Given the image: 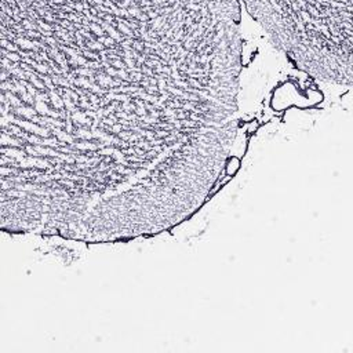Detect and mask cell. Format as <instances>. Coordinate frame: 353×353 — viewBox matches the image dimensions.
<instances>
[{
	"label": "cell",
	"mask_w": 353,
	"mask_h": 353,
	"mask_svg": "<svg viewBox=\"0 0 353 353\" xmlns=\"http://www.w3.org/2000/svg\"><path fill=\"white\" fill-rule=\"evenodd\" d=\"M197 3H12L1 18V183L66 214L149 210L214 171L232 124Z\"/></svg>",
	"instance_id": "obj_1"
},
{
	"label": "cell",
	"mask_w": 353,
	"mask_h": 353,
	"mask_svg": "<svg viewBox=\"0 0 353 353\" xmlns=\"http://www.w3.org/2000/svg\"><path fill=\"white\" fill-rule=\"evenodd\" d=\"M273 41L303 70L350 83L353 1L250 3Z\"/></svg>",
	"instance_id": "obj_2"
}]
</instances>
